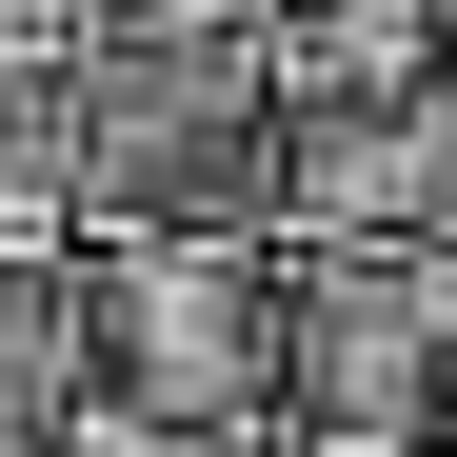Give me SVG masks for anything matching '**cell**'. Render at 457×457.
<instances>
[{"instance_id":"cell-1","label":"cell","mask_w":457,"mask_h":457,"mask_svg":"<svg viewBox=\"0 0 457 457\" xmlns=\"http://www.w3.org/2000/svg\"><path fill=\"white\" fill-rule=\"evenodd\" d=\"M80 239H278V40H60Z\"/></svg>"},{"instance_id":"cell-2","label":"cell","mask_w":457,"mask_h":457,"mask_svg":"<svg viewBox=\"0 0 457 457\" xmlns=\"http://www.w3.org/2000/svg\"><path fill=\"white\" fill-rule=\"evenodd\" d=\"M298 239H80V418L278 437Z\"/></svg>"},{"instance_id":"cell-3","label":"cell","mask_w":457,"mask_h":457,"mask_svg":"<svg viewBox=\"0 0 457 457\" xmlns=\"http://www.w3.org/2000/svg\"><path fill=\"white\" fill-rule=\"evenodd\" d=\"M278 437H457V259L398 239H298V358H278Z\"/></svg>"},{"instance_id":"cell-4","label":"cell","mask_w":457,"mask_h":457,"mask_svg":"<svg viewBox=\"0 0 457 457\" xmlns=\"http://www.w3.org/2000/svg\"><path fill=\"white\" fill-rule=\"evenodd\" d=\"M278 239L457 259V60L437 80H278Z\"/></svg>"},{"instance_id":"cell-5","label":"cell","mask_w":457,"mask_h":457,"mask_svg":"<svg viewBox=\"0 0 457 457\" xmlns=\"http://www.w3.org/2000/svg\"><path fill=\"white\" fill-rule=\"evenodd\" d=\"M80 437V239H0V457Z\"/></svg>"},{"instance_id":"cell-6","label":"cell","mask_w":457,"mask_h":457,"mask_svg":"<svg viewBox=\"0 0 457 457\" xmlns=\"http://www.w3.org/2000/svg\"><path fill=\"white\" fill-rule=\"evenodd\" d=\"M0 239H80V120H60V40H0Z\"/></svg>"},{"instance_id":"cell-7","label":"cell","mask_w":457,"mask_h":457,"mask_svg":"<svg viewBox=\"0 0 457 457\" xmlns=\"http://www.w3.org/2000/svg\"><path fill=\"white\" fill-rule=\"evenodd\" d=\"M457 21L437 0H278V80H437Z\"/></svg>"},{"instance_id":"cell-8","label":"cell","mask_w":457,"mask_h":457,"mask_svg":"<svg viewBox=\"0 0 457 457\" xmlns=\"http://www.w3.org/2000/svg\"><path fill=\"white\" fill-rule=\"evenodd\" d=\"M60 40H278V0H60Z\"/></svg>"},{"instance_id":"cell-9","label":"cell","mask_w":457,"mask_h":457,"mask_svg":"<svg viewBox=\"0 0 457 457\" xmlns=\"http://www.w3.org/2000/svg\"><path fill=\"white\" fill-rule=\"evenodd\" d=\"M60 457H298V437H160V418H80Z\"/></svg>"}]
</instances>
